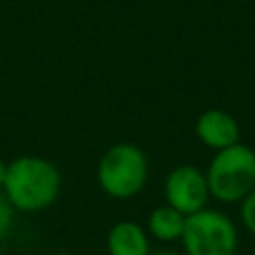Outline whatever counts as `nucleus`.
I'll return each instance as SVG.
<instances>
[{
	"label": "nucleus",
	"instance_id": "6",
	"mask_svg": "<svg viewBox=\"0 0 255 255\" xmlns=\"http://www.w3.org/2000/svg\"><path fill=\"white\" fill-rule=\"evenodd\" d=\"M195 135L205 147L219 151V149L239 143L241 129H239L237 120L229 112L219 110V108H209L197 116Z\"/></svg>",
	"mask_w": 255,
	"mask_h": 255
},
{
	"label": "nucleus",
	"instance_id": "8",
	"mask_svg": "<svg viewBox=\"0 0 255 255\" xmlns=\"http://www.w3.org/2000/svg\"><path fill=\"white\" fill-rule=\"evenodd\" d=\"M183 227H185V215L165 203V205H157L155 209H151V213L147 215L145 229H147V235H151L153 239L171 243V241L181 239Z\"/></svg>",
	"mask_w": 255,
	"mask_h": 255
},
{
	"label": "nucleus",
	"instance_id": "12",
	"mask_svg": "<svg viewBox=\"0 0 255 255\" xmlns=\"http://www.w3.org/2000/svg\"><path fill=\"white\" fill-rule=\"evenodd\" d=\"M149 255H185V253H177V251H167V249H161V251H153Z\"/></svg>",
	"mask_w": 255,
	"mask_h": 255
},
{
	"label": "nucleus",
	"instance_id": "2",
	"mask_svg": "<svg viewBox=\"0 0 255 255\" xmlns=\"http://www.w3.org/2000/svg\"><path fill=\"white\" fill-rule=\"evenodd\" d=\"M149 177V163L145 151L128 141L110 145L96 167L100 189L114 199H131L143 191Z\"/></svg>",
	"mask_w": 255,
	"mask_h": 255
},
{
	"label": "nucleus",
	"instance_id": "1",
	"mask_svg": "<svg viewBox=\"0 0 255 255\" xmlns=\"http://www.w3.org/2000/svg\"><path fill=\"white\" fill-rule=\"evenodd\" d=\"M2 191L16 211L38 213L60 197L62 173L42 155H18L8 163Z\"/></svg>",
	"mask_w": 255,
	"mask_h": 255
},
{
	"label": "nucleus",
	"instance_id": "7",
	"mask_svg": "<svg viewBox=\"0 0 255 255\" xmlns=\"http://www.w3.org/2000/svg\"><path fill=\"white\" fill-rule=\"evenodd\" d=\"M106 249L110 255H149L147 229L133 219H122L110 227Z\"/></svg>",
	"mask_w": 255,
	"mask_h": 255
},
{
	"label": "nucleus",
	"instance_id": "4",
	"mask_svg": "<svg viewBox=\"0 0 255 255\" xmlns=\"http://www.w3.org/2000/svg\"><path fill=\"white\" fill-rule=\"evenodd\" d=\"M179 241L185 255H235L239 233L229 215L205 207L185 217Z\"/></svg>",
	"mask_w": 255,
	"mask_h": 255
},
{
	"label": "nucleus",
	"instance_id": "11",
	"mask_svg": "<svg viewBox=\"0 0 255 255\" xmlns=\"http://www.w3.org/2000/svg\"><path fill=\"white\" fill-rule=\"evenodd\" d=\"M6 169H8V163L0 157V189H2V185H4V179H6Z\"/></svg>",
	"mask_w": 255,
	"mask_h": 255
},
{
	"label": "nucleus",
	"instance_id": "3",
	"mask_svg": "<svg viewBox=\"0 0 255 255\" xmlns=\"http://www.w3.org/2000/svg\"><path fill=\"white\" fill-rule=\"evenodd\" d=\"M205 177L213 199L219 203H241L255 189V149L239 141L215 151Z\"/></svg>",
	"mask_w": 255,
	"mask_h": 255
},
{
	"label": "nucleus",
	"instance_id": "9",
	"mask_svg": "<svg viewBox=\"0 0 255 255\" xmlns=\"http://www.w3.org/2000/svg\"><path fill=\"white\" fill-rule=\"evenodd\" d=\"M14 213H16V209L12 207V203L8 201L4 191L0 189V241L8 237V233L14 225Z\"/></svg>",
	"mask_w": 255,
	"mask_h": 255
},
{
	"label": "nucleus",
	"instance_id": "5",
	"mask_svg": "<svg viewBox=\"0 0 255 255\" xmlns=\"http://www.w3.org/2000/svg\"><path fill=\"white\" fill-rule=\"evenodd\" d=\"M163 195H165V203L177 209L179 213H183L185 217L205 209L211 197L205 171L189 163L175 165L165 175Z\"/></svg>",
	"mask_w": 255,
	"mask_h": 255
},
{
	"label": "nucleus",
	"instance_id": "10",
	"mask_svg": "<svg viewBox=\"0 0 255 255\" xmlns=\"http://www.w3.org/2000/svg\"><path fill=\"white\" fill-rule=\"evenodd\" d=\"M239 217L245 229L255 237V189L239 203Z\"/></svg>",
	"mask_w": 255,
	"mask_h": 255
},
{
	"label": "nucleus",
	"instance_id": "13",
	"mask_svg": "<svg viewBox=\"0 0 255 255\" xmlns=\"http://www.w3.org/2000/svg\"><path fill=\"white\" fill-rule=\"evenodd\" d=\"M52 255H72V253H52Z\"/></svg>",
	"mask_w": 255,
	"mask_h": 255
}]
</instances>
